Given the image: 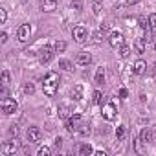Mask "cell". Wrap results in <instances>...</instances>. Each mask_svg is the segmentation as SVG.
Wrapping results in <instances>:
<instances>
[{
	"instance_id": "1",
	"label": "cell",
	"mask_w": 156,
	"mask_h": 156,
	"mask_svg": "<svg viewBox=\"0 0 156 156\" xmlns=\"http://www.w3.org/2000/svg\"><path fill=\"white\" fill-rule=\"evenodd\" d=\"M57 88H59V75L55 73V72H50L46 77H44V83H42V90H44V94L46 96H55V92H57Z\"/></svg>"
},
{
	"instance_id": "2",
	"label": "cell",
	"mask_w": 156,
	"mask_h": 156,
	"mask_svg": "<svg viewBox=\"0 0 156 156\" xmlns=\"http://www.w3.org/2000/svg\"><path fill=\"white\" fill-rule=\"evenodd\" d=\"M81 127H83V119H81V116H79V114L70 116V118L66 119V130H68L70 134H79Z\"/></svg>"
},
{
	"instance_id": "3",
	"label": "cell",
	"mask_w": 156,
	"mask_h": 156,
	"mask_svg": "<svg viewBox=\"0 0 156 156\" xmlns=\"http://www.w3.org/2000/svg\"><path fill=\"white\" fill-rule=\"evenodd\" d=\"M0 108H2V112H4L6 116H11V114L17 112L19 105H17V101L11 99V98H2V101H0Z\"/></svg>"
},
{
	"instance_id": "4",
	"label": "cell",
	"mask_w": 156,
	"mask_h": 156,
	"mask_svg": "<svg viewBox=\"0 0 156 156\" xmlns=\"http://www.w3.org/2000/svg\"><path fill=\"white\" fill-rule=\"evenodd\" d=\"M101 116H103V119L112 121V119H116L118 110H116V107H114L112 103H105V105L101 107Z\"/></svg>"
},
{
	"instance_id": "5",
	"label": "cell",
	"mask_w": 156,
	"mask_h": 156,
	"mask_svg": "<svg viewBox=\"0 0 156 156\" xmlns=\"http://www.w3.org/2000/svg\"><path fill=\"white\" fill-rule=\"evenodd\" d=\"M72 37H73V41L75 42H85L87 39H88V31H87V28L85 26H75L73 30H72Z\"/></svg>"
},
{
	"instance_id": "6",
	"label": "cell",
	"mask_w": 156,
	"mask_h": 156,
	"mask_svg": "<svg viewBox=\"0 0 156 156\" xmlns=\"http://www.w3.org/2000/svg\"><path fill=\"white\" fill-rule=\"evenodd\" d=\"M108 44H110L112 48H121V46L125 44V35H123L121 31H112L110 37H108Z\"/></svg>"
},
{
	"instance_id": "7",
	"label": "cell",
	"mask_w": 156,
	"mask_h": 156,
	"mask_svg": "<svg viewBox=\"0 0 156 156\" xmlns=\"http://www.w3.org/2000/svg\"><path fill=\"white\" fill-rule=\"evenodd\" d=\"M17 149H19L17 140L15 141H6V143H2V147H0V154L2 156H11V154L17 152Z\"/></svg>"
},
{
	"instance_id": "8",
	"label": "cell",
	"mask_w": 156,
	"mask_h": 156,
	"mask_svg": "<svg viewBox=\"0 0 156 156\" xmlns=\"http://www.w3.org/2000/svg\"><path fill=\"white\" fill-rule=\"evenodd\" d=\"M17 35H19V41H20V42L30 41V37H31V26H30V24H22V26L19 28Z\"/></svg>"
},
{
	"instance_id": "9",
	"label": "cell",
	"mask_w": 156,
	"mask_h": 156,
	"mask_svg": "<svg viewBox=\"0 0 156 156\" xmlns=\"http://www.w3.org/2000/svg\"><path fill=\"white\" fill-rule=\"evenodd\" d=\"M51 57H53V48H50V46L41 48V51H39V59H41L42 64H48V62L51 61Z\"/></svg>"
},
{
	"instance_id": "10",
	"label": "cell",
	"mask_w": 156,
	"mask_h": 156,
	"mask_svg": "<svg viewBox=\"0 0 156 156\" xmlns=\"http://www.w3.org/2000/svg\"><path fill=\"white\" fill-rule=\"evenodd\" d=\"M75 62L81 64V66H88L92 62V55L88 51H79V53H77V57H75Z\"/></svg>"
},
{
	"instance_id": "11",
	"label": "cell",
	"mask_w": 156,
	"mask_h": 156,
	"mask_svg": "<svg viewBox=\"0 0 156 156\" xmlns=\"http://www.w3.org/2000/svg\"><path fill=\"white\" fill-rule=\"evenodd\" d=\"M41 136H42V132H41L39 127H30V129H28V140H30V141L35 143V141L41 140Z\"/></svg>"
},
{
	"instance_id": "12",
	"label": "cell",
	"mask_w": 156,
	"mask_h": 156,
	"mask_svg": "<svg viewBox=\"0 0 156 156\" xmlns=\"http://www.w3.org/2000/svg\"><path fill=\"white\" fill-rule=\"evenodd\" d=\"M145 70H147V62H145L143 59H138V61L134 62V68H132V72H134L136 75H143V73H145Z\"/></svg>"
},
{
	"instance_id": "13",
	"label": "cell",
	"mask_w": 156,
	"mask_h": 156,
	"mask_svg": "<svg viewBox=\"0 0 156 156\" xmlns=\"http://www.w3.org/2000/svg\"><path fill=\"white\" fill-rule=\"evenodd\" d=\"M140 141L145 143V145L151 143V141H152V130H151V129H143V130L140 132Z\"/></svg>"
},
{
	"instance_id": "14",
	"label": "cell",
	"mask_w": 156,
	"mask_h": 156,
	"mask_svg": "<svg viewBox=\"0 0 156 156\" xmlns=\"http://www.w3.org/2000/svg\"><path fill=\"white\" fill-rule=\"evenodd\" d=\"M72 116V108L68 105H59V118L61 119H68Z\"/></svg>"
},
{
	"instance_id": "15",
	"label": "cell",
	"mask_w": 156,
	"mask_h": 156,
	"mask_svg": "<svg viewBox=\"0 0 156 156\" xmlns=\"http://www.w3.org/2000/svg\"><path fill=\"white\" fill-rule=\"evenodd\" d=\"M72 99H73V101L83 99V87H81V85H75V87L72 88Z\"/></svg>"
},
{
	"instance_id": "16",
	"label": "cell",
	"mask_w": 156,
	"mask_h": 156,
	"mask_svg": "<svg viewBox=\"0 0 156 156\" xmlns=\"http://www.w3.org/2000/svg\"><path fill=\"white\" fill-rule=\"evenodd\" d=\"M145 44H147V41H145L143 37L136 39V44H134V48H136V53H145Z\"/></svg>"
},
{
	"instance_id": "17",
	"label": "cell",
	"mask_w": 156,
	"mask_h": 156,
	"mask_svg": "<svg viewBox=\"0 0 156 156\" xmlns=\"http://www.w3.org/2000/svg\"><path fill=\"white\" fill-rule=\"evenodd\" d=\"M103 81H105V68L99 66L98 72H96V79H94V83H96V85H103Z\"/></svg>"
},
{
	"instance_id": "18",
	"label": "cell",
	"mask_w": 156,
	"mask_h": 156,
	"mask_svg": "<svg viewBox=\"0 0 156 156\" xmlns=\"http://www.w3.org/2000/svg\"><path fill=\"white\" fill-rule=\"evenodd\" d=\"M92 152H94V149H92L90 143H83V145L79 147V154H81V156H90Z\"/></svg>"
},
{
	"instance_id": "19",
	"label": "cell",
	"mask_w": 156,
	"mask_h": 156,
	"mask_svg": "<svg viewBox=\"0 0 156 156\" xmlns=\"http://www.w3.org/2000/svg\"><path fill=\"white\" fill-rule=\"evenodd\" d=\"M55 4H57V0H44V2H42V9L44 11H53Z\"/></svg>"
},
{
	"instance_id": "20",
	"label": "cell",
	"mask_w": 156,
	"mask_h": 156,
	"mask_svg": "<svg viewBox=\"0 0 156 156\" xmlns=\"http://www.w3.org/2000/svg\"><path fill=\"white\" fill-rule=\"evenodd\" d=\"M138 22H140V26H141V30H143V31L152 30V28H151V22H149V19H147V17H140V19H138Z\"/></svg>"
},
{
	"instance_id": "21",
	"label": "cell",
	"mask_w": 156,
	"mask_h": 156,
	"mask_svg": "<svg viewBox=\"0 0 156 156\" xmlns=\"http://www.w3.org/2000/svg\"><path fill=\"white\" fill-rule=\"evenodd\" d=\"M125 136H127V127H125V125H119V127L116 129V138H118V140H123Z\"/></svg>"
},
{
	"instance_id": "22",
	"label": "cell",
	"mask_w": 156,
	"mask_h": 156,
	"mask_svg": "<svg viewBox=\"0 0 156 156\" xmlns=\"http://www.w3.org/2000/svg\"><path fill=\"white\" fill-rule=\"evenodd\" d=\"M59 66H61L62 70H66V72H72V68H73L68 59H61V61H59Z\"/></svg>"
},
{
	"instance_id": "23",
	"label": "cell",
	"mask_w": 156,
	"mask_h": 156,
	"mask_svg": "<svg viewBox=\"0 0 156 156\" xmlns=\"http://www.w3.org/2000/svg\"><path fill=\"white\" fill-rule=\"evenodd\" d=\"M64 50H66V42H64V41H57V42H55V51H57V53H62Z\"/></svg>"
},
{
	"instance_id": "24",
	"label": "cell",
	"mask_w": 156,
	"mask_h": 156,
	"mask_svg": "<svg viewBox=\"0 0 156 156\" xmlns=\"http://www.w3.org/2000/svg\"><path fill=\"white\" fill-rule=\"evenodd\" d=\"M72 9H75V11H81L83 9V2H81V0H72Z\"/></svg>"
},
{
	"instance_id": "25",
	"label": "cell",
	"mask_w": 156,
	"mask_h": 156,
	"mask_svg": "<svg viewBox=\"0 0 156 156\" xmlns=\"http://www.w3.org/2000/svg\"><path fill=\"white\" fill-rule=\"evenodd\" d=\"M119 55H121V57H123V59H125V57H129V55H130V48H129V46H125V44H123V46H121V48H119Z\"/></svg>"
},
{
	"instance_id": "26",
	"label": "cell",
	"mask_w": 156,
	"mask_h": 156,
	"mask_svg": "<svg viewBox=\"0 0 156 156\" xmlns=\"http://www.w3.org/2000/svg\"><path fill=\"white\" fill-rule=\"evenodd\" d=\"M24 92H26L28 96H31V94L35 92V87H33V83H26V85H24Z\"/></svg>"
},
{
	"instance_id": "27",
	"label": "cell",
	"mask_w": 156,
	"mask_h": 156,
	"mask_svg": "<svg viewBox=\"0 0 156 156\" xmlns=\"http://www.w3.org/2000/svg\"><path fill=\"white\" fill-rule=\"evenodd\" d=\"M8 83H9V72L4 70L2 72V87H8Z\"/></svg>"
},
{
	"instance_id": "28",
	"label": "cell",
	"mask_w": 156,
	"mask_h": 156,
	"mask_svg": "<svg viewBox=\"0 0 156 156\" xmlns=\"http://www.w3.org/2000/svg\"><path fill=\"white\" fill-rule=\"evenodd\" d=\"M101 101H103V94H101L99 90H96V92H94V103H96V105H99Z\"/></svg>"
},
{
	"instance_id": "29",
	"label": "cell",
	"mask_w": 156,
	"mask_h": 156,
	"mask_svg": "<svg viewBox=\"0 0 156 156\" xmlns=\"http://www.w3.org/2000/svg\"><path fill=\"white\" fill-rule=\"evenodd\" d=\"M51 154V149L50 147H41L39 149V156H50Z\"/></svg>"
},
{
	"instance_id": "30",
	"label": "cell",
	"mask_w": 156,
	"mask_h": 156,
	"mask_svg": "<svg viewBox=\"0 0 156 156\" xmlns=\"http://www.w3.org/2000/svg\"><path fill=\"white\" fill-rule=\"evenodd\" d=\"M90 132V127L87 125V123H83V127H81V130H79V134H83V136H87Z\"/></svg>"
},
{
	"instance_id": "31",
	"label": "cell",
	"mask_w": 156,
	"mask_h": 156,
	"mask_svg": "<svg viewBox=\"0 0 156 156\" xmlns=\"http://www.w3.org/2000/svg\"><path fill=\"white\" fill-rule=\"evenodd\" d=\"M149 22H151V28L156 30V13H152V15L149 17Z\"/></svg>"
},
{
	"instance_id": "32",
	"label": "cell",
	"mask_w": 156,
	"mask_h": 156,
	"mask_svg": "<svg viewBox=\"0 0 156 156\" xmlns=\"http://www.w3.org/2000/svg\"><path fill=\"white\" fill-rule=\"evenodd\" d=\"M6 20H8V13H6V9H0V22L4 24Z\"/></svg>"
},
{
	"instance_id": "33",
	"label": "cell",
	"mask_w": 156,
	"mask_h": 156,
	"mask_svg": "<svg viewBox=\"0 0 156 156\" xmlns=\"http://www.w3.org/2000/svg\"><path fill=\"white\" fill-rule=\"evenodd\" d=\"M9 132H11L13 136H17V134H19V127H17V125H13V127L9 129Z\"/></svg>"
},
{
	"instance_id": "34",
	"label": "cell",
	"mask_w": 156,
	"mask_h": 156,
	"mask_svg": "<svg viewBox=\"0 0 156 156\" xmlns=\"http://www.w3.org/2000/svg\"><path fill=\"white\" fill-rule=\"evenodd\" d=\"M0 41H2V44H6V42H8V33H2V35H0Z\"/></svg>"
},
{
	"instance_id": "35",
	"label": "cell",
	"mask_w": 156,
	"mask_h": 156,
	"mask_svg": "<svg viewBox=\"0 0 156 156\" xmlns=\"http://www.w3.org/2000/svg\"><path fill=\"white\" fill-rule=\"evenodd\" d=\"M119 98H127V88H119Z\"/></svg>"
},
{
	"instance_id": "36",
	"label": "cell",
	"mask_w": 156,
	"mask_h": 156,
	"mask_svg": "<svg viewBox=\"0 0 156 156\" xmlns=\"http://www.w3.org/2000/svg\"><path fill=\"white\" fill-rule=\"evenodd\" d=\"M0 96H2V98H8V88H6V87L2 88V94H0Z\"/></svg>"
},
{
	"instance_id": "37",
	"label": "cell",
	"mask_w": 156,
	"mask_h": 156,
	"mask_svg": "<svg viewBox=\"0 0 156 156\" xmlns=\"http://www.w3.org/2000/svg\"><path fill=\"white\" fill-rule=\"evenodd\" d=\"M94 13H96V15L99 13V2H96V6H94Z\"/></svg>"
},
{
	"instance_id": "38",
	"label": "cell",
	"mask_w": 156,
	"mask_h": 156,
	"mask_svg": "<svg viewBox=\"0 0 156 156\" xmlns=\"http://www.w3.org/2000/svg\"><path fill=\"white\" fill-rule=\"evenodd\" d=\"M61 143H62V140H61V138H57V140H55V145H57V147H61Z\"/></svg>"
},
{
	"instance_id": "39",
	"label": "cell",
	"mask_w": 156,
	"mask_h": 156,
	"mask_svg": "<svg viewBox=\"0 0 156 156\" xmlns=\"http://www.w3.org/2000/svg\"><path fill=\"white\" fill-rule=\"evenodd\" d=\"M94 154H96V156H105V152H103V151H96Z\"/></svg>"
},
{
	"instance_id": "40",
	"label": "cell",
	"mask_w": 156,
	"mask_h": 156,
	"mask_svg": "<svg viewBox=\"0 0 156 156\" xmlns=\"http://www.w3.org/2000/svg\"><path fill=\"white\" fill-rule=\"evenodd\" d=\"M138 2V0H129V4H136Z\"/></svg>"
},
{
	"instance_id": "41",
	"label": "cell",
	"mask_w": 156,
	"mask_h": 156,
	"mask_svg": "<svg viewBox=\"0 0 156 156\" xmlns=\"http://www.w3.org/2000/svg\"><path fill=\"white\" fill-rule=\"evenodd\" d=\"M152 44H154V50H156V39H154V42H152Z\"/></svg>"
},
{
	"instance_id": "42",
	"label": "cell",
	"mask_w": 156,
	"mask_h": 156,
	"mask_svg": "<svg viewBox=\"0 0 156 156\" xmlns=\"http://www.w3.org/2000/svg\"><path fill=\"white\" fill-rule=\"evenodd\" d=\"M94 2H101V0H94Z\"/></svg>"
}]
</instances>
